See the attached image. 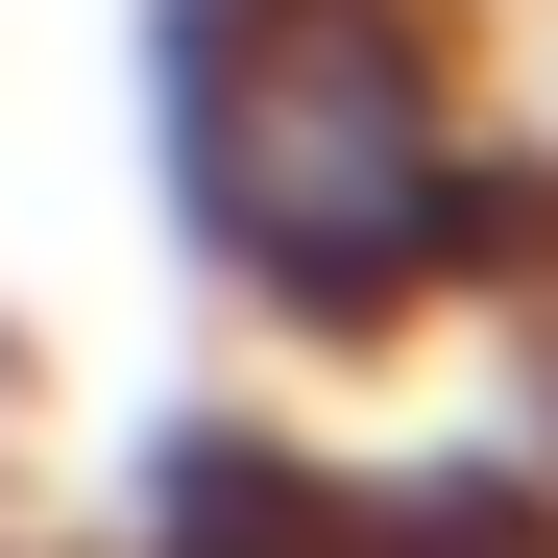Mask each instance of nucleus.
Instances as JSON below:
<instances>
[{"label": "nucleus", "mask_w": 558, "mask_h": 558, "mask_svg": "<svg viewBox=\"0 0 558 558\" xmlns=\"http://www.w3.org/2000/svg\"><path fill=\"white\" fill-rule=\"evenodd\" d=\"M146 558H558V510L534 486H364V461H316V437H267V413H195L146 461Z\"/></svg>", "instance_id": "f03ea898"}, {"label": "nucleus", "mask_w": 558, "mask_h": 558, "mask_svg": "<svg viewBox=\"0 0 558 558\" xmlns=\"http://www.w3.org/2000/svg\"><path fill=\"white\" fill-rule=\"evenodd\" d=\"M0 389H25V340H0Z\"/></svg>", "instance_id": "7ed1b4c3"}, {"label": "nucleus", "mask_w": 558, "mask_h": 558, "mask_svg": "<svg viewBox=\"0 0 558 558\" xmlns=\"http://www.w3.org/2000/svg\"><path fill=\"white\" fill-rule=\"evenodd\" d=\"M122 98L170 267L292 364H389L534 267V170L486 122L461 0H146Z\"/></svg>", "instance_id": "f257e3e1"}]
</instances>
